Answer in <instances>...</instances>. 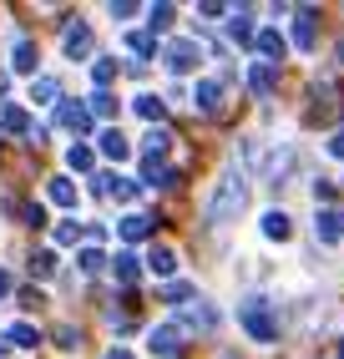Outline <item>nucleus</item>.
<instances>
[{
  "instance_id": "obj_1",
  "label": "nucleus",
  "mask_w": 344,
  "mask_h": 359,
  "mask_svg": "<svg viewBox=\"0 0 344 359\" xmlns=\"http://www.w3.org/2000/svg\"><path fill=\"white\" fill-rule=\"evenodd\" d=\"M243 208H249V172H243V167H228V172L213 182V193H208V218L213 223H233Z\"/></svg>"
},
{
  "instance_id": "obj_2",
  "label": "nucleus",
  "mask_w": 344,
  "mask_h": 359,
  "mask_svg": "<svg viewBox=\"0 0 344 359\" xmlns=\"http://www.w3.org/2000/svg\"><path fill=\"white\" fill-rule=\"evenodd\" d=\"M243 329H249V339H258V344H274L279 339V319H274V309H268V299L263 294H253V299H243Z\"/></svg>"
},
{
  "instance_id": "obj_3",
  "label": "nucleus",
  "mask_w": 344,
  "mask_h": 359,
  "mask_svg": "<svg viewBox=\"0 0 344 359\" xmlns=\"http://www.w3.org/2000/svg\"><path fill=\"white\" fill-rule=\"evenodd\" d=\"M178 324H183V334H187V329H192V334H218L223 314H218V304H208V299H192L187 309H178Z\"/></svg>"
},
{
  "instance_id": "obj_4",
  "label": "nucleus",
  "mask_w": 344,
  "mask_h": 359,
  "mask_svg": "<svg viewBox=\"0 0 344 359\" xmlns=\"http://www.w3.org/2000/svg\"><path fill=\"white\" fill-rule=\"evenodd\" d=\"M162 61H167V71H172V76H187V71L203 61V46L183 36V41H172L167 51H162Z\"/></svg>"
},
{
  "instance_id": "obj_5",
  "label": "nucleus",
  "mask_w": 344,
  "mask_h": 359,
  "mask_svg": "<svg viewBox=\"0 0 344 359\" xmlns=\"http://www.w3.org/2000/svg\"><path fill=\"white\" fill-rule=\"evenodd\" d=\"M314 238L324 248H339L344 243V212L339 208H319V218H314Z\"/></svg>"
},
{
  "instance_id": "obj_6",
  "label": "nucleus",
  "mask_w": 344,
  "mask_h": 359,
  "mask_svg": "<svg viewBox=\"0 0 344 359\" xmlns=\"http://www.w3.org/2000/svg\"><path fill=\"white\" fill-rule=\"evenodd\" d=\"M289 167H293V147H289V142H279L274 152H263V172H258V177H263L268 187H279V182L289 177Z\"/></svg>"
},
{
  "instance_id": "obj_7",
  "label": "nucleus",
  "mask_w": 344,
  "mask_h": 359,
  "mask_svg": "<svg viewBox=\"0 0 344 359\" xmlns=\"http://www.w3.org/2000/svg\"><path fill=\"white\" fill-rule=\"evenodd\" d=\"M56 127H66V132H86V127H91V111H86L81 102H56Z\"/></svg>"
},
{
  "instance_id": "obj_8",
  "label": "nucleus",
  "mask_w": 344,
  "mask_h": 359,
  "mask_svg": "<svg viewBox=\"0 0 344 359\" xmlns=\"http://www.w3.org/2000/svg\"><path fill=\"white\" fill-rule=\"evenodd\" d=\"M274 86H279V71L268 61H253L249 66V91H253V97H274Z\"/></svg>"
},
{
  "instance_id": "obj_9",
  "label": "nucleus",
  "mask_w": 344,
  "mask_h": 359,
  "mask_svg": "<svg viewBox=\"0 0 344 359\" xmlns=\"http://www.w3.org/2000/svg\"><path fill=\"white\" fill-rule=\"evenodd\" d=\"M152 223H157V218H147V212H127V218L117 223V233L127 238V243H142V238L152 233Z\"/></svg>"
},
{
  "instance_id": "obj_10",
  "label": "nucleus",
  "mask_w": 344,
  "mask_h": 359,
  "mask_svg": "<svg viewBox=\"0 0 344 359\" xmlns=\"http://www.w3.org/2000/svg\"><path fill=\"white\" fill-rule=\"evenodd\" d=\"M178 344H183V324H162V329H152V339H147L152 354H172Z\"/></svg>"
},
{
  "instance_id": "obj_11",
  "label": "nucleus",
  "mask_w": 344,
  "mask_h": 359,
  "mask_svg": "<svg viewBox=\"0 0 344 359\" xmlns=\"http://www.w3.org/2000/svg\"><path fill=\"white\" fill-rule=\"evenodd\" d=\"M192 102H198V111H223V86L218 81H198V91H192Z\"/></svg>"
},
{
  "instance_id": "obj_12",
  "label": "nucleus",
  "mask_w": 344,
  "mask_h": 359,
  "mask_svg": "<svg viewBox=\"0 0 344 359\" xmlns=\"http://www.w3.org/2000/svg\"><path fill=\"white\" fill-rule=\"evenodd\" d=\"M293 46H299V51H309V46H314V6H304L299 15H293Z\"/></svg>"
},
{
  "instance_id": "obj_13",
  "label": "nucleus",
  "mask_w": 344,
  "mask_h": 359,
  "mask_svg": "<svg viewBox=\"0 0 344 359\" xmlns=\"http://www.w3.org/2000/svg\"><path fill=\"white\" fill-rule=\"evenodd\" d=\"M167 152H172V137H167L162 127H152V132L142 137V157H147V162H162Z\"/></svg>"
},
{
  "instance_id": "obj_14",
  "label": "nucleus",
  "mask_w": 344,
  "mask_h": 359,
  "mask_svg": "<svg viewBox=\"0 0 344 359\" xmlns=\"http://www.w3.org/2000/svg\"><path fill=\"white\" fill-rule=\"evenodd\" d=\"M147 269H152V273H162V278H172V273H178V253H172L167 243H157L152 253H147Z\"/></svg>"
},
{
  "instance_id": "obj_15",
  "label": "nucleus",
  "mask_w": 344,
  "mask_h": 359,
  "mask_svg": "<svg viewBox=\"0 0 344 359\" xmlns=\"http://www.w3.org/2000/svg\"><path fill=\"white\" fill-rule=\"evenodd\" d=\"M86 51H91V26H81V20H77V26L66 31V56H71V61H81Z\"/></svg>"
},
{
  "instance_id": "obj_16",
  "label": "nucleus",
  "mask_w": 344,
  "mask_h": 359,
  "mask_svg": "<svg viewBox=\"0 0 344 359\" xmlns=\"http://www.w3.org/2000/svg\"><path fill=\"white\" fill-rule=\"evenodd\" d=\"M263 238H274V243H289V238H293L289 212H263Z\"/></svg>"
},
{
  "instance_id": "obj_17",
  "label": "nucleus",
  "mask_w": 344,
  "mask_h": 359,
  "mask_svg": "<svg viewBox=\"0 0 344 359\" xmlns=\"http://www.w3.org/2000/svg\"><path fill=\"white\" fill-rule=\"evenodd\" d=\"M253 46L263 51V61H268V66L284 61V36H279V31H258V41H253Z\"/></svg>"
},
{
  "instance_id": "obj_18",
  "label": "nucleus",
  "mask_w": 344,
  "mask_h": 359,
  "mask_svg": "<svg viewBox=\"0 0 344 359\" xmlns=\"http://www.w3.org/2000/svg\"><path fill=\"white\" fill-rule=\"evenodd\" d=\"M102 152H107L112 162H121V157H132V142H127V137H121V132L112 127V132H102Z\"/></svg>"
},
{
  "instance_id": "obj_19",
  "label": "nucleus",
  "mask_w": 344,
  "mask_h": 359,
  "mask_svg": "<svg viewBox=\"0 0 344 359\" xmlns=\"http://www.w3.org/2000/svg\"><path fill=\"white\" fill-rule=\"evenodd\" d=\"M132 111H137V116H147V122H162V111H167V107H162V97H152V91H147V97H137V102H132Z\"/></svg>"
},
{
  "instance_id": "obj_20",
  "label": "nucleus",
  "mask_w": 344,
  "mask_h": 359,
  "mask_svg": "<svg viewBox=\"0 0 344 359\" xmlns=\"http://www.w3.org/2000/svg\"><path fill=\"white\" fill-rule=\"evenodd\" d=\"M112 263H117V278H121V283H137V273H142V263H137V253H117Z\"/></svg>"
},
{
  "instance_id": "obj_21",
  "label": "nucleus",
  "mask_w": 344,
  "mask_h": 359,
  "mask_svg": "<svg viewBox=\"0 0 344 359\" xmlns=\"http://www.w3.org/2000/svg\"><path fill=\"white\" fill-rule=\"evenodd\" d=\"M46 193H51L56 208H71V203H77V187H71L66 177H51V187H46Z\"/></svg>"
},
{
  "instance_id": "obj_22",
  "label": "nucleus",
  "mask_w": 344,
  "mask_h": 359,
  "mask_svg": "<svg viewBox=\"0 0 344 359\" xmlns=\"http://www.w3.org/2000/svg\"><path fill=\"white\" fill-rule=\"evenodd\" d=\"M11 66H15V71H36V46H31V41H15Z\"/></svg>"
},
{
  "instance_id": "obj_23",
  "label": "nucleus",
  "mask_w": 344,
  "mask_h": 359,
  "mask_svg": "<svg viewBox=\"0 0 344 359\" xmlns=\"http://www.w3.org/2000/svg\"><path fill=\"white\" fill-rule=\"evenodd\" d=\"M228 36H233V41H258V36H253V26H249V11H233Z\"/></svg>"
},
{
  "instance_id": "obj_24",
  "label": "nucleus",
  "mask_w": 344,
  "mask_h": 359,
  "mask_svg": "<svg viewBox=\"0 0 344 359\" xmlns=\"http://www.w3.org/2000/svg\"><path fill=\"white\" fill-rule=\"evenodd\" d=\"M77 263H81V273H102V269H107V253H102V248H81Z\"/></svg>"
},
{
  "instance_id": "obj_25",
  "label": "nucleus",
  "mask_w": 344,
  "mask_h": 359,
  "mask_svg": "<svg viewBox=\"0 0 344 359\" xmlns=\"http://www.w3.org/2000/svg\"><path fill=\"white\" fill-rule=\"evenodd\" d=\"M6 339H11L15 349H31V344H36V329H31V324H11V334H6Z\"/></svg>"
},
{
  "instance_id": "obj_26",
  "label": "nucleus",
  "mask_w": 344,
  "mask_h": 359,
  "mask_svg": "<svg viewBox=\"0 0 344 359\" xmlns=\"http://www.w3.org/2000/svg\"><path fill=\"white\" fill-rule=\"evenodd\" d=\"M127 46H132L137 66H142V56H152V36H147V31H132V36H127Z\"/></svg>"
},
{
  "instance_id": "obj_27",
  "label": "nucleus",
  "mask_w": 344,
  "mask_h": 359,
  "mask_svg": "<svg viewBox=\"0 0 344 359\" xmlns=\"http://www.w3.org/2000/svg\"><path fill=\"white\" fill-rule=\"evenodd\" d=\"M31 97H36V102H56V97H61V86H56L51 76H41V81L31 86Z\"/></svg>"
},
{
  "instance_id": "obj_28",
  "label": "nucleus",
  "mask_w": 344,
  "mask_h": 359,
  "mask_svg": "<svg viewBox=\"0 0 344 359\" xmlns=\"http://www.w3.org/2000/svg\"><path fill=\"white\" fill-rule=\"evenodd\" d=\"M31 273H36V278H51V273H56V253H36V258H31Z\"/></svg>"
},
{
  "instance_id": "obj_29",
  "label": "nucleus",
  "mask_w": 344,
  "mask_h": 359,
  "mask_svg": "<svg viewBox=\"0 0 344 359\" xmlns=\"http://www.w3.org/2000/svg\"><path fill=\"white\" fill-rule=\"evenodd\" d=\"M167 304L187 309V304H192V283H167Z\"/></svg>"
},
{
  "instance_id": "obj_30",
  "label": "nucleus",
  "mask_w": 344,
  "mask_h": 359,
  "mask_svg": "<svg viewBox=\"0 0 344 359\" xmlns=\"http://www.w3.org/2000/svg\"><path fill=\"white\" fill-rule=\"evenodd\" d=\"M91 111H96V116H117V97H112V91H96V97H91Z\"/></svg>"
},
{
  "instance_id": "obj_31",
  "label": "nucleus",
  "mask_w": 344,
  "mask_h": 359,
  "mask_svg": "<svg viewBox=\"0 0 344 359\" xmlns=\"http://www.w3.org/2000/svg\"><path fill=\"white\" fill-rule=\"evenodd\" d=\"M147 15H152V31H167V26H172V15H178V6H152Z\"/></svg>"
},
{
  "instance_id": "obj_32",
  "label": "nucleus",
  "mask_w": 344,
  "mask_h": 359,
  "mask_svg": "<svg viewBox=\"0 0 344 359\" xmlns=\"http://www.w3.org/2000/svg\"><path fill=\"white\" fill-rule=\"evenodd\" d=\"M314 198H319V203H324V208H329V203L339 198V187H334L329 177H314Z\"/></svg>"
},
{
  "instance_id": "obj_33",
  "label": "nucleus",
  "mask_w": 344,
  "mask_h": 359,
  "mask_svg": "<svg viewBox=\"0 0 344 359\" xmlns=\"http://www.w3.org/2000/svg\"><path fill=\"white\" fill-rule=\"evenodd\" d=\"M81 238H86L81 223H61V228H56V243H81Z\"/></svg>"
},
{
  "instance_id": "obj_34",
  "label": "nucleus",
  "mask_w": 344,
  "mask_h": 359,
  "mask_svg": "<svg viewBox=\"0 0 344 359\" xmlns=\"http://www.w3.org/2000/svg\"><path fill=\"white\" fill-rule=\"evenodd\" d=\"M112 76H117L112 61H96V66H91V81H96V86H112Z\"/></svg>"
},
{
  "instance_id": "obj_35",
  "label": "nucleus",
  "mask_w": 344,
  "mask_h": 359,
  "mask_svg": "<svg viewBox=\"0 0 344 359\" xmlns=\"http://www.w3.org/2000/svg\"><path fill=\"white\" fill-rule=\"evenodd\" d=\"M0 122H6L11 132H26V111H20V107H6V116H0Z\"/></svg>"
},
{
  "instance_id": "obj_36",
  "label": "nucleus",
  "mask_w": 344,
  "mask_h": 359,
  "mask_svg": "<svg viewBox=\"0 0 344 359\" xmlns=\"http://www.w3.org/2000/svg\"><path fill=\"white\" fill-rule=\"evenodd\" d=\"M66 162H71V167H91V147H71Z\"/></svg>"
},
{
  "instance_id": "obj_37",
  "label": "nucleus",
  "mask_w": 344,
  "mask_h": 359,
  "mask_svg": "<svg viewBox=\"0 0 344 359\" xmlns=\"http://www.w3.org/2000/svg\"><path fill=\"white\" fill-rule=\"evenodd\" d=\"M329 157H339V162H344V127H339V132H329Z\"/></svg>"
},
{
  "instance_id": "obj_38",
  "label": "nucleus",
  "mask_w": 344,
  "mask_h": 359,
  "mask_svg": "<svg viewBox=\"0 0 344 359\" xmlns=\"http://www.w3.org/2000/svg\"><path fill=\"white\" fill-rule=\"evenodd\" d=\"M56 339H61V349H77L81 334H77V329H56Z\"/></svg>"
},
{
  "instance_id": "obj_39",
  "label": "nucleus",
  "mask_w": 344,
  "mask_h": 359,
  "mask_svg": "<svg viewBox=\"0 0 344 359\" xmlns=\"http://www.w3.org/2000/svg\"><path fill=\"white\" fill-rule=\"evenodd\" d=\"M107 359H137V354H132V349H112Z\"/></svg>"
},
{
  "instance_id": "obj_40",
  "label": "nucleus",
  "mask_w": 344,
  "mask_h": 359,
  "mask_svg": "<svg viewBox=\"0 0 344 359\" xmlns=\"http://www.w3.org/2000/svg\"><path fill=\"white\" fill-rule=\"evenodd\" d=\"M0 294H11V273L6 269H0Z\"/></svg>"
},
{
  "instance_id": "obj_41",
  "label": "nucleus",
  "mask_w": 344,
  "mask_h": 359,
  "mask_svg": "<svg viewBox=\"0 0 344 359\" xmlns=\"http://www.w3.org/2000/svg\"><path fill=\"white\" fill-rule=\"evenodd\" d=\"M334 61H339V66H344V41H339V46H334Z\"/></svg>"
},
{
  "instance_id": "obj_42",
  "label": "nucleus",
  "mask_w": 344,
  "mask_h": 359,
  "mask_svg": "<svg viewBox=\"0 0 344 359\" xmlns=\"http://www.w3.org/2000/svg\"><path fill=\"white\" fill-rule=\"evenodd\" d=\"M6 86H11V76H6V71H0V91H6Z\"/></svg>"
},
{
  "instance_id": "obj_43",
  "label": "nucleus",
  "mask_w": 344,
  "mask_h": 359,
  "mask_svg": "<svg viewBox=\"0 0 344 359\" xmlns=\"http://www.w3.org/2000/svg\"><path fill=\"white\" fill-rule=\"evenodd\" d=\"M339 359H344V339H339Z\"/></svg>"
}]
</instances>
